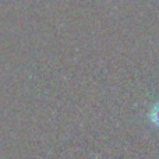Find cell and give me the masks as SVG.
Here are the masks:
<instances>
[{
	"instance_id": "1",
	"label": "cell",
	"mask_w": 159,
	"mask_h": 159,
	"mask_svg": "<svg viewBox=\"0 0 159 159\" xmlns=\"http://www.w3.org/2000/svg\"><path fill=\"white\" fill-rule=\"evenodd\" d=\"M148 119L155 127H158L159 129V102H155V103L152 105L151 110H149Z\"/></svg>"
}]
</instances>
